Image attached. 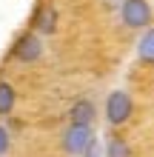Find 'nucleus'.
Returning a JSON list of instances; mask_svg holds the SVG:
<instances>
[{
    "label": "nucleus",
    "mask_w": 154,
    "mask_h": 157,
    "mask_svg": "<svg viewBox=\"0 0 154 157\" xmlns=\"http://www.w3.org/2000/svg\"><path fill=\"white\" fill-rule=\"evenodd\" d=\"M92 143H94V134H92V128H83V126H69L66 132H63V137H60V146H63V151H66V154H71V157H77V154H86Z\"/></svg>",
    "instance_id": "f257e3e1"
},
{
    "label": "nucleus",
    "mask_w": 154,
    "mask_h": 157,
    "mask_svg": "<svg viewBox=\"0 0 154 157\" xmlns=\"http://www.w3.org/2000/svg\"><path fill=\"white\" fill-rule=\"evenodd\" d=\"M131 97H129V91H123V89H117L111 91V94L106 97V120L111 126H123L126 120L131 117Z\"/></svg>",
    "instance_id": "f03ea898"
},
{
    "label": "nucleus",
    "mask_w": 154,
    "mask_h": 157,
    "mask_svg": "<svg viewBox=\"0 0 154 157\" xmlns=\"http://www.w3.org/2000/svg\"><path fill=\"white\" fill-rule=\"evenodd\" d=\"M120 17L129 29H143L151 23V6L148 0H123L120 3Z\"/></svg>",
    "instance_id": "7ed1b4c3"
},
{
    "label": "nucleus",
    "mask_w": 154,
    "mask_h": 157,
    "mask_svg": "<svg viewBox=\"0 0 154 157\" xmlns=\"http://www.w3.org/2000/svg\"><path fill=\"white\" fill-rule=\"evenodd\" d=\"M12 57L20 60V63H37L43 57V40L37 37L34 32H26L17 37L14 49H12Z\"/></svg>",
    "instance_id": "20e7f679"
},
{
    "label": "nucleus",
    "mask_w": 154,
    "mask_h": 157,
    "mask_svg": "<svg viewBox=\"0 0 154 157\" xmlns=\"http://www.w3.org/2000/svg\"><path fill=\"white\" fill-rule=\"evenodd\" d=\"M57 23H60V14H57V9L54 6H40L37 12H34V17H32V32L37 34H54L57 32Z\"/></svg>",
    "instance_id": "39448f33"
},
{
    "label": "nucleus",
    "mask_w": 154,
    "mask_h": 157,
    "mask_svg": "<svg viewBox=\"0 0 154 157\" xmlns=\"http://www.w3.org/2000/svg\"><path fill=\"white\" fill-rule=\"evenodd\" d=\"M94 114H97V109L92 100H86V97H80L71 103L69 109V126H83V128H92L94 123Z\"/></svg>",
    "instance_id": "423d86ee"
},
{
    "label": "nucleus",
    "mask_w": 154,
    "mask_h": 157,
    "mask_svg": "<svg viewBox=\"0 0 154 157\" xmlns=\"http://www.w3.org/2000/svg\"><path fill=\"white\" fill-rule=\"evenodd\" d=\"M14 103H17V91L12 83L0 80V114H12L14 112Z\"/></svg>",
    "instance_id": "0eeeda50"
},
{
    "label": "nucleus",
    "mask_w": 154,
    "mask_h": 157,
    "mask_svg": "<svg viewBox=\"0 0 154 157\" xmlns=\"http://www.w3.org/2000/svg\"><path fill=\"white\" fill-rule=\"evenodd\" d=\"M137 57L146 60V63H154V29H148L140 37V43H137Z\"/></svg>",
    "instance_id": "6e6552de"
},
{
    "label": "nucleus",
    "mask_w": 154,
    "mask_h": 157,
    "mask_svg": "<svg viewBox=\"0 0 154 157\" xmlns=\"http://www.w3.org/2000/svg\"><path fill=\"white\" fill-rule=\"evenodd\" d=\"M106 157H131V149L123 137H111L106 146Z\"/></svg>",
    "instance_id": "1a4fd4ad"
},
{
    "label": "nucleus",
    "mask_w": 154,
    "mask_h": 157,
    "mask_svg": "<svg viewBox=\"0 0 154 157\" xmlns=\"http://www.w3.org/2000/svg\"><path fill=\"white\" fill-rule=\"evenodd\" d=\"M9 149H12V137H9V128L0 126V157H6Z\"/></svg>",
    "instance_id": "9d476101"
}]
</instances>
